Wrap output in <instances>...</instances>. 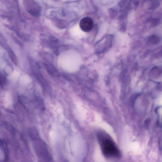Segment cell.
<instances>
[{
	"label": "cell",
	"instance_id": "cell-6",
	"mask_svg": "<svg viewBox=\"0 0 162 162\" xmlns=\"http://www.w3.org/2000/svg\"><path fill=\"white\" fill-rule=\"evenodd\" d=\"M45 67L48 74L53 77H59L60 73L56 68L50 63H45Z\"/></svg>",
	"mask_w": 162,
	"mask_h": 162
},
{
	"label": "cell",
	"instance_id": "cell-1",
	"mask_svg": "<svg viewBox=\"0 0 162 162\" xmlns=\"http://www.w3.org/2000/svg\"><path fill=\"white\" fill-rule=\"evenodd\" d=\"M97 139L103 156L108 159H118L122 157L120 150L107 133L99 131L97 134Z\"/></svg>",
	"mask_w": 162,
	"mask_h": 162
},
{
	"label": "cell",
	"instance_id": "cell-8",
	"mask_svg": "<svg viewBox=\"0 0 162 162\" xmlns=\"http://www.w3.org/2000/svg\"><path fill=\"white\" fill-rule=\"evenodd\" d=\"M7 50L11 60L15 64L17 65L18 63V60L15 54L10 48H8Z\"/></svg>",
	"mask_w": 162,
	"mask_h": 162
},
{
	"label": "cell",
	"instance_id": "cell-2",
	"mask_svg": "<svg viewBox=\"0 0 162 162\" xmlns=\"http://www.w3.org/2000/svg\"><path fill=\"white\" fill-rule=\"evenodd\" d=\"M29 134L38 158L43 161H52V157L47 145L40 137L38 131L35 129H30Z\"/></svg>",
	"mask_w": 162,
	"mask_h": 162
},
{
	"label": "cell",
	"instance_id": "cell-9",
	"mask_svg": "<svg viewBox=\"0 0 162 162\" xmlns=\"http://www.w3.org/2000/svg\"><path fill=\"white\" fill-rule=\"evenodd\" d=\"M7 79L6 77L3 75H1L0 77V83L2 88H3L6 85L7 83Z\"/></svg>",
	"mask_w": 162,
	"mask_h": 162
},
{
	"label": "cell",
	"instance_id": "cell-7",
	"mask_svg": "<svg viewBox=\"0 0 162 162\" xmlns=\"http://www.w3.org/2000/svg\"><path fill=\"white\" fill-rule=\"evenodd\" d=\"M1 149L3 150L4 155V161H8L9 159V152L6 142L3 140H1Z\"/></svg>",
	"mask_w": 162,
	"mask_h": 162
},
{
	"label": "cell",
	"instance_id": "cell-5",
	"mask_svg": "<svg viewBox=\"0 0 162 162\" xmlns=\"http://www.w3.org/2000/svg\"><path fill=\"white\" fill-rule=\"evenodd\" d=\"M34 74L38 82L44 89L46 90L49 88L48 83L40 72L38 71L34 72Z\"/></svg>",
	"mask_w": 162,
	"mask_h": 162
},
{
	"label": "cell",
	"instance_id": "cell-3",
	"mask_svg": "<svg viewBox=\"0 0 162 162\" xmlns=\"http://www.w3.org/2000/svg\"><path fill=\"white\" fill-rule=\"evenodd\" d=\"M24 5L26 10L31 15L35 17L40 15V7L34 0H24Z\"/></svg>",
	"mask_w": 162,
	"mask_h": 162
},
{
	"label": "cell",
	"instance_id": "cell-10",
	"mask_svg": "<svg viewBox=\"0 0 162 162\" xmlns=\"http://www.w3.org/2000/svg\"><path fill=\"white\" fill-rule=\"evenodd\" d=\"M13 68L10 65H7L5 67L4 72L7 75L10 74L13 72Z\"/></svg>",
	"mask_w": 162,
	"mask_h": 162
},
{
	"label": "cell",
	"instance_id": "cell-4",
	"mask_svg": "<svg viewBox=\"0 0 162 162\" xmlns=\"http://www.w3.org/2000/svg\"><path fill=\"white\" fill-rule=\"evenodd\" d=\"M93 20L90 17H86L83 18L80 22L79 26L81 29L85 32H90L93 28Z\"/></svg>",
	"mask_w": 162,
	"mask_h": 162
}]
</instances>
